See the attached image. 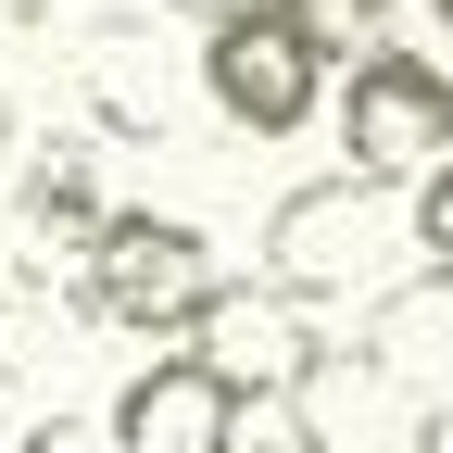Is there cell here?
Instances as JSON below:
<instances>
[{
    "label": "cell",
    "mask_w": 453,
    "mask_h": 453,
    "mask_svg": "<svg viewBox=\"0 0 453 453\" xmlns=\"http://www.w3.org/2000/svg\"><path fill=\"white\" fill-rule=\"evenodd\" d=\"M0 26H50V0H0Z\"/></svg>",
    "instance_id": "cell-15"
},
{
    "label": "cell",
    "mask_w": 453,
    "mask_h": 453,
    "mask_svg": "<svg viewBox=\"0 0 453 453\" xmlns=\"http://www.w3.org/2000/svg\"><path fill=\"white\" fill-rule=\"evenodd\" d=\"M13 226H26V277H50V252H88L101 226H113L101 151H88V139H26V177H13Z\"/></svg>",
    "instance_id": "cell-8"
},
{
    "label": "cell",
    "mask_w": 453,
    "mask_h": 453,
    "mask_svg": "<svg viewBox=\"0 0 453 453\" xmlns=\"http://www.w3.org/2000/svg\"><path fill=\"white\" fill-rule=\"evenodd\" d=\"M403 453H453V390H428V403H416V441Z\"/></svg>",
    "instance_id": "cell-13"
},
{
    "label": "cell",
    "mask_w": 453,
    "mask_h": 453,
    "mask_svg": "<svg viewBox=\"0 0 453 453\" xmlns=\"http://www.w3.org/2000/svg\"><path fill=\"white\" fill-rule=\"evenodd\" d=\"M327 139H340L353 177H428V164H453V64L403 50V38L353 50V76L327 88Z\"/></svg>",
    "instance_id": "cell-4"
},
{
    "label": "cell",
    "mask_w": 453,
    "mask_h": 453,
    "mask_svg": "<svg viewBox=\"0 0 453 453\" xmlns=\"http://www.w3.org/2000/svg\"><path fill=\"white\" fill-rule=\"evenodd\" d=\"M226 290V265L189 214H151V202H113V226L76 252V303L88 327H127V340H189Z\"/></svg>",
    "instance_id": "cell-2"
},
{
    "label": "cell",
    "mask_w": 453,
    "mask_h": 453,
    "mask_svg": "<svg viewBox=\"0 0 453 453\" xmlns=\"http://www.w3.org/2000/svg\"><path fill=\"white\" fill-rule=\"evenodd\" d=\"M189 353L226 378V390H303L315 365H327V340H315V303H290V290H214V315L189 327Z\"/></svg>",
    "instance_id": "cell-6"
},
{
    "label": "cell",
    "mask_w": 453,
    "mask_h": 453,
    "mask_svg": "<svg viewBox=\"0 0 453 453\" xmlns=\"http://www.w3.org/2000/svg\"><path fill=\"white\" fill-rule=\"evenodd\" d=\"M428 26H441V38H453V0H428Z\"/></svg>",
    "instance_id": "cell-17"
},
{
    "label": "cell",
    "mask_w": 453,
    "mask_h": 453,
    "mask_svg": "<svg viewBox=\"0 0 453 453\" xmlns=\"http://www.w3.org/2000/svg\"><path fill=\"white\" fill-rule=\"evenodd\" d=\"M403 252H416V214H390V177H303L265 202V240H252V277L290 290L315 315H365L378 290H403Z\"/></svg>",
    "instance_id": "cell-1"
},
{
    "label": "cell",
    "mask_w": 453,
    "mask_h": 453,
    "mask_svg": "<svg viewBox=\"0 0 453 453\" xmlns=\"http://www.w3.org/2000/svg\"><path fill=\"white\" fill-rule=\"evenodd\" d=\"M403 214H416V277H441V290H453V164H428Z\"/></svg>",
    "instance_id": "cell-11"
},
{
    "label": "cell",
    "mask_w": 453,
    "mask_h": 453,
    "mask_svg": "<svg viewBox=\"0 0 453 453\" xmlns=\"http://www.w3.org/2000/svg\"><path fill=\"white\" fill-rule=\"evenodd\" d=\"M226 416H240V390H226L202 353H151L127 390H113V453H226Z\"/></svg>",
    "instance_id": "cell-7"
},
{
    "label": "cell",
    "mask_w": 453,
    "mask_h": 453,
    "mask_svg": "<svg viewBox=\"0 0 453 453\" xmlns=\"http://www.w3.org/2000/svg\"><path fill=\"white\" fill-rule=\"evenodd\" d=\"M64 64H76V101H88L101 139H127V151H164V139H177V50H164L139 13H88Z\"/></svg>",
    "instance_id": "cell-5"
},
{
    "label": "cell",
    "mask_w": 453,
    "mask_h": 453,
    "mask_svg": "<svg viewBox=\"0 0 453 453\" xmlns=\"http://www.w3.org/2000/svg\"><path fill=\"white\" fill-rule=\"evenodd\" d=\"M189 76H202V101H214V127H240V139H303L315 113H327V50L277 13V0L214 13L202 50H189Z\"/></svg>",
    "instance_id": "cell-3"
},
{
    "label": "cell",
    "mask_w": 453,
    "mask_h": 453,
    "mask_svg": "<svg viewBox=\"0 0 453 453\" xmlns=\"http://www.w3.org/2000/svg\"><path fill=\"white\" fill-rule=\"evenodd\" d=\"M164 13H189V26H214V13H240V0H164Z\"/></svg>",
    "instance_id": "cell-14"
},
{
    "label": "cell",
    "mask_w": 453,
    "mask_h": 453,
    "mask_svg": "<svg viewBox=\"0 0 453 453\" xmlns=\"http://www.w3.org/2000/svg\"><path fill=\"white\" fill-rule=\"evenodd\" d=\"M13 453H113V428H88V416H26Z\"/></svg>",
    "instance_id": "cell-12"
},
{
    "label": "cell",
    "mask_w": 453,
    "mask_h": 453,
    "mask_svg": "<svg viewBox=\"0 0 453 453\" xmlns=\"http://www.w3.org/2000/svg\"><path fill=\"white\" fill-rule=\"evenodd\" d=\"M277 13H290L327 64H353V50H378L390 38V13H403V0H277Z\"/></svg>",
    "instance_id": "cell-10"
},
{
    "label": "cell",
    "mask_w": 453,
    "mask_h": 453,
    "mask_svg": "<svg viewBox=\"0 0 453 453\" xmlns=\"http://www.w3.org/2000/svg\"><path fill=\"white\" fill-rule=\"evenodd\" d=\"M0 139H26V113H13V76H0Z\"/></svg>",
    "instance_id": "cell-16"
},
{
    "label": "cell",
    "mask_w": 453,
    "mask_h": 453,
    "mask_svg": "<svg viewBox=\"0 0 453 453\" xmlns=\"http://www.w3.org/2000/svg\"><path fill=\"white\" fill-rule=\"evenodd\" d=\"M76 315L88 303H50V277H0V390H50L76 365Z\"/></svg>",
    "instance_id": "cell-9"
}]
</instances>
